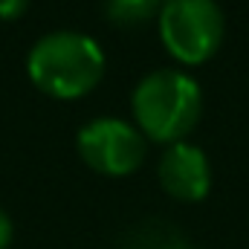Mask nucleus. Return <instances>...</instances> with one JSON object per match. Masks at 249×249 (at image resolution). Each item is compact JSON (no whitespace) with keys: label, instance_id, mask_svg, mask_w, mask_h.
Masks as SVG:
<instances>
[{"label":"nucleus","instance_id":"f257e3e1","mask_svg":"<svg viewBox=\"0 0 249 249\" xmlns=\"http://www.w3.org/2000/svg\"><path fill=\"white\" fill-rule=\"evenodd\" d=\"M130 113L145 139L160 145L183 142L203 116V87L186 70H151L130 93Z\"/></svg>","mask_w":249,"mask_h":249},{"label":"nucleus","instance_id":"f03ea898","mask_svg":"<svg viewBox=\"0 0 249 249\" xmlns=\"http://www.w3.org/2000/svg\"><path fill=\"white\" fill-rule=\"evenodd\" d=\"M105 50L78 29H55L38 38L26 55L29 81L61 102H72L99 87L105 75Z\"/></svg>","mask_w":249,"mask_h":249},{"label":"nucleus","instance_id":"7ed1b4c3","mask_svg":"<svg viewBox=\"0 0 249 249\" xmlns=\"http://www.w3.org/2000/svg\"><path fill=\"white\" fill-rule=\"evenodd\" d=\"M160 41L174 61L206 64L226 38V15L217 0H162Z\"/></svg>","mask_w":249,"mask_h":249},{"label":"nucleus","instance_id":"20e7f679","mask_svg":"<svg viewBox=\"0 0 249 249\" xmlns=\"http://www.w3.org/2000/svg\"><path fill=\"white\" fill-rule=\"evenodd\" d=\"M78 157L84 165L105 177H127L133 174L148 154V139L142 130L119 116H96L81 124L75 136Z\"/></svg>","mask_w":249,"mask_h":249},{"label":"nucleus","instance_id":"39448f33","mask_svg":"<svg viewBox=\"0 0 249 249\" xmlns=\"http://www.w3.org/2000/svg\"><path fill=\"white\" fill-rule=\"evenodd\" d=\"M157 180L162 191L180 203H200L212 191V162L206 151L194 142L165 145L157 162Z\"/></svg>","mask_w":249,"mask_h":249},{"label":"nucleus","instance_id":"423d86ee","mask_svg":"<svg viewBox=\"0 0 249 249\" xmlns=\"http://www.w3.org/2000/svg\"><path fill=\"white\" fill-rule=\"evenodd\" d=\"M160 9L162 0H105V18L122 29L145 26L160 15Z\"/></svg>","mask_w":249,"mask_h":249},{"label":"nucleus","instance_id":"0eeeda50","mask_svg":"<svg viewBox=\"0 0 249 249\" xmlns=\"http://www.w3.org/2000/svg\"><path fill=\"white\" fill-rule=\"evenodd\" d=\"M183 241V235L162 220H145L130 229L124 238V249H174Z\"/></svg>","mask_w":249,"mask_h":249},{"label":"nucleus","instance_id":"6e6552de","mask_svg":"<svg viewBox=\"0 0 249 249\" xmlns=\"http://www.w3.org/2000/svg\"><path fill=\"white\" fill-rule=\"evenodd\" d=\"M29 9V0H0V20H18Z\"/></svg>","mask_w":249,"mask_h":249},{"label":"nucleus","instance_id":"1a4fd4ad","mask_svg":"<svg viewBox=\"0 0 249 249\" xmlns=\"http://www.w3.org/2000/svg\"><path fill=\"white\" fill-rule=\"evenodd\" d=\"M12 238H15V223H12L9 212L0 209V249H9Z\"/></svg>","mask_w":249,"mask_h":249},{"label":"nucleus","instance_id":"9d476101","mask_svg":"<svg viewBox=\"0 0 249 249\" xmlns=\"http://www.w3.org/2000/svg\"><path fill=\"white\" fill-rule=\"evenodd\" d=\"M174 249H197V247H191V244H188L186 238H183V241H180V244H177V247H174Z\"/></svg>","mask_w":249,"mask_h":249}]
</instances>
